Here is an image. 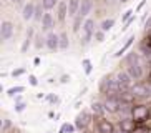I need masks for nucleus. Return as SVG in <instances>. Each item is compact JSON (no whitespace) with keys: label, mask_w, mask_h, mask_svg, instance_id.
<instances>
[{"label":"nucleus","mask_w":151,"mask_h":133,"mask_svg":"<svg viewBox=\"0 0 151 133\" xmlns=\"http://www.w3.org/2000/svg\"><path fill=\"white\" fill-rule=\"evenodd\" d=\"M133 40H134V37H129V38L126 40V43H124V47H123V48H120V50H118V53H115L116 57H120L121 53H123L124 50H126V48H128V47H129V45H131V42H133Z\"/></svg>","instance_id":"26"},{"label":"nucleus","mask_w":151,"mask_h":133,"mask_svg":"<svg viewBox=\"0 0 151 133\" xmlns=\"http://www.w3.org/2000/svg\"><path fill=\"white\" fill-rule=\"evenodd\" d=\"M33 45H35L37 50H40L42 47H45V45H47V38H43L42 35H37L35 37V43H33Z\"/></svg>","instance_id":"23"},{"label":"nucleus","mask_w":151,"mask_h":133,"mask_svg":"<svg viewBox=\"0 0 151 133\" xmlns=\"http://www.w3.org/2000/svg\"><path fill=\"white\" fill-rule=\"evenodd\" d=\"M96 126H98V132L100 133H113V125H111L108 120L100 118L96 121Z\"/></svg>","instance_id":"8"},{"label":"nucleus","mask_w":151,"mask_h":133,"mask_svg":"<svg viewBox=\"0 0 151 133\" xmlns=\"http://www.w3.org/2000/svg\"><path fill=\"white\" fill-rule=\"evenodd\" d=\"M128 73L131 78L134 80H139L143 77V70H141V63H138V65H129L128 66Z\"/></svg>","instance_id":"10"},{"label":"nucleus","mask_w":151,"mask_h":133,"mask_svg":"<svg viewBox=\"0 0 151 133\" xmlns=\"http://www.w3.org/2000/svg\"><path fill=\"white\" fill-rule=\"evenodd\" d=\"M28 80H30V85H33V87H35V85L38 83V82H37V78H35L33 75H30V77H28Z\"/></svg>","instance_id":"33"},{"label":"nucleus","mask_w":151,"mask_h":133,"mask_svg":"<svg viewBox=\"0 0 151 133\" xmlns=\"http://www.w3.org/2000/svg\"><path fill=\"white\" fill-rule=\"evenodd\" d=\"M133 133H151L150 130H134Z\"/></svg>","instance_id":"36"},{"label":"nucleus","mask_w":151,"mask_h":133,"mask_svg":"<svg viewBox=\"0 0 151 133\" xmlns=\"http://www.w3.org/2000/svg\"><path fill=\"white\" fill-rule=\"evenodd\" d=\"M95 40H96V42H103V40H105V32H103V30H96V32H95Z\"/></svg>","instance_id":"28"},{"label":"nucleus","mask_w":151,"mask_h":133,"mask_svg":"<svg viewBox=\"0 0 151 133\" xmlns=\"http://www.w3.org/2000/svg\"><path fill=\"white\" fill-rule=\"evenodd\" d=\"M110 4H111V5H115V0H110Z\"/></svg>","instance_id":"41"},{"label":"nucleus","mask_w":151,"mask_h":133,"mask_svg":"<svg viewBox=\"0 0 151 133\" xmlns=\"http://www.w3.org/2000/svg\"><path fill=\"white\" fill-rule=\"evenodd\" d=\"M91 110H93L95 115H103V111H106L105 110V103H100V102L91 103Z\"/></svg>","instance_id":"19"},{"label":"nucleus","mask_w":151,"mask_h":133,"mask_svg":"<svg viewBox=\"0 0 151 133\" xmlns=\"http://www.w3.org/2000/svg\"><path fill=\"white\" fill-rule=\"evenodd\" d=\"M121 108V102L118 97H108L106 102H105V110L106 111H111V113H115Z\"/></svg>","instance_id":"3"},{"label":"nucleus","mask_w":151,"mask_h":133,"mask_svg":"<svg viewBox=\"0 0 151 133\" xmlns=\"http://www.w3.org/2000/svg\"><path fill=\"white\" fill-rule=\"evenodd\" d=\"M68 47H70V40H68V35L63 32V33H60V48L67 50Z\"/></svg>","instance_id":"21"},{"label":"nucleus","mask_w":151,"mask_h":133,"mask_svg":"<svg viewBox=\"0 0 151 133\" xmlns=\"http://www.w3.org/2000/svg\"><path fill=\"white\" fill-rule=\"evenodd\" d=\"M150 93H151V88L148 85H143V83H138L131 88V95L133 97H146Z\"/></svg>","instance_id":"4"},{"label":"nucleus","mask_w":151,"mask_h":133,"mask_svg":"<svg viewBox=\"0 0 151 133\" xmlns=\"http://www.w3.org/2000/svg\"><path fill=\"white\" fill-rule=\"evenodd\" d=\"M131 17H133V10H126V12L123 13V20H124V23L128 22V20H129Z\"/></svg>","instance_id":"30"},{"label":"nucleus","mask_w":151,"mask_h":133,"mask_svg":"<svg viewBox=\"0 0 151 133\" xmlns=\"http://www.w3.org/2000/svg\"><path fill=\"white\" fill-rule=\"evenodd\" d=\"M120 2H121V4H128L129 0H120Z\"/></svg>","instance_id":"39"},{"label":"nucleus","mask_w":151,"mask_h":133,"mask_svg":"<svg viewBox=\"0 0 151 133\" xmlns=\"http://www.w3.org/2000/svg\"><path fill=\"white\" fill-rule=\"evenodd\" d=\"M83 35H95V20L93 18H86L83 23Z\"/></svg>","instance_id":"11"},{"label":"nucleus","mask_w":151,"mask_h":133,"mask_svg":"<svg viewBox=\"0 0 151 133\" xmlns=\"http://www.w3.org/2000/svg\"><path fill=\"white\" fill-rule=\"evenodd\" d=\"M47 47L52 52L60 48V35H57V33H48V37H47Z\"/></svg>","instance_id":"6"},{"label":"nucleus","mask_w":151,"mask_h":133,"mask_svg":"<svg viewBox=\"0 0 151 133\" xmlns=\"http://www.w3.org/2000/svg\"><path fill=\"white\" fill-rule=\"evenodd\" d=\"M10 133H20V132H18V130H12Z\"/></svg>","instance_id":"40"},{"label":"nucleus","mask_w":151,"mask_h":133,"mask_svg":"<svg viewBox=\"0 0 151 133\" xmlns=\"http://www.w3.org/2000/svg\"><path fill=\"white\" fill-rule=\"evenodd\" d=\"M88 123H90V113H88V111H81V113H78V116H76V121H75V126H76V128L83 130Z\"/></svg>","instance_id":"5"},{"label":"nucleus","mask_w":151,"mask_h":133,"mask_svg":"<svg viewBox=\"0 0 151 133\" xmlns=\"http://www.w3.org/2000/svg\"><path fill=\"white\" fill-rule=\"evenodd\" d=\"M148 115H150V110L145 105H136L131 108V116H133L134 121H143V120L148 118Z\"/></svg>","instance_id":"1"},{"label":"nucleus","mask_w":151,"mask_h":133,"mask_svg":"<svg viewBox=\"0 0 151 133\" xmlns=\"http://www.w3.org/2000/svg\"><path fill=\"white\" fill-rule=\"evenodd\" d=\"M81 15H76L75 17V27H73V30H78V28H80V23H81Z\"/></svg>","instance_id":"31"},{"label":"nucleus","mask_w":151,"mask_h":133,"mask_svg":"<svg viewBox=\"0 0 151 133\" xmlns=\"http://www.w3.org/2000/svg\"><path fill=\"white\" fill-rule=\"evenodd\" d=\"M113 25H115V20H113V18H106V20H103L101 22V30L108 32V30L113 28Z\"/></svg>","instance_id":"22"},{"label":"nucleus","mask_w":151,"mask_h":133,"mask_svg":"<svg viewBox=\"0 0 151 133\" xmlns=\"http://www.w3.org/2000/svg\"><path fill=\"white\" fill-rule=\"evenodd\" d=\"M42 7H43V5H37L35 7V15H33V18H35L37 22H42V18H43V15H45V13L42 12Z\"/></svg>","instance_id":"24"},{"label":"nucleus","mask_w":151,"mask_h":133,"mask_svg":"<svg viewBox=\"0 0 151 133\" xmlns=\"http://www.w3.org/2000/svg\"><path fill=\"white\" fill-rule=\"evenodd\" d=\"M83 65H85V72L90 73V72H91V62H90V60H83Z\"/></svg>","instance_id":"32"},{"label":"nucleus","mask_w":151,"mask_h":133,"mask_svg":"<svg viewBox=\"0 0 151 133\" xmlns=\"http://www.w3.org/2000/svg\"><path fill=\"white\" fill-rule=\"evenodd\" d=\"M80 5H81L80 0H68V15L76 17L78 15V10H80Z\"/></svg>","instance_id":"12"},{"label":"nucleus","mask_w":151,"mask_h":133,"mask_svg":"<svg viewBox=\"0 0 151 133\" xmlns=\"http://www.w3.org/2000/svg\"><path fill=\"white\" fill-rule=\"evenodd\" d=\"M111 83H113V78H111V77H103L101 83H100V90H101L103 93H108V92H110Z\"/></svg>","instance_id":"16"},{"label":"nucleus","mask_w":151,"mask_h":133,"mask_svg":"<svg viewBox=\"0 0 151 133\" xmlns=\"http://www.w3.org/2000/svg\"><path fill=\"white\" fill-rule=\"evenodd\" d=\"M23 90H25L23 87H14V88H9V92H7V93L12 97V95H15V93H20V92H23Z\"/></svg>","instance_id":"29"},{"label":"nucleus","mask_w":151,"mask_h":133,"mask_svg":"<svg viewBox=\"0 0 151 133\" xmlns=\"http://www.w3.org/2000/svg\"><path fill=\"white\" fill-rule=\"evenodd\" d=\"M145 28H146V30H151V17H150V20L145 23Z\"/></svg>","instance_id":"35"},{"label":"nucleus","mask_w":151,"mask_h":133,"mask_svg":"<svg viewBox=\"0 0 151 133\" xmlns=\"http://www.w3.org/2000/svg\"><path fill=\"white\" fill-rule=\"evenodd\" d=\"M23 73V70H17V72H14V75H22Z\"/></svg>","instance_id":"37"},{"label":"nucleus","mask_w":151,"mask_h":133,"mask_svg":"<svg viewBox=\"0 0 151 133\" xmlns=\"http://www.w3.org/2000/svg\"><path fill=\"white\" fill-rule=\"evenodd\" d=\"M58 0H42V5H43V9L50 10V9H53L55 5H57Z\"/></svg>","instance_id":"25"},{"label":"nucleus","mask_w":151,"mask_h":133,"mask_svg":"<svg viewBox=\"0 0 151 133\" xmlns=\"http://www.w3.org/2000/svg\"><path fill=\"white\" fill-rule=\"evenodd\" d=\"M131 77H129L128 72H120L118 75H116V83H118V87H120V93L124 92V90H128L129 87H131Z\"/></svg>","instance_id":"2"},{"label":"nucleus","mask_w":151,"mask_h":133,"mask_svg":"<svg viewBox=\"0 0 151 133\" xmlns=\"http://www.w3.org/2000/svg\"><path fill=\"white\" fill-rule=\"evenodd\" d=\"M32 37H33V28H28V32H27V38H25V42H23V45H22V53H25V52H27V48L30 47V43H32Z\"/></svg>","instance_id":"20"},{"label":"nucleus","mask_w":151,"mask_h":133,"mask_svg":"<svg viewBox=\"0 0 151 133\" xmlns=\"http://www.w3.org/2000/svg\"><path fill=\"white\" fill-rule=\"evenodd\" d=\"M14 33V25L10 22H2V27H0V35H2V40H9Z\"/></svg>","instance_id":"7"},{"label":"nucleus","mask_w":151,"mask_h":133,"mask_svg":"<svg viewBox=\"0 0 151 133\" xmlns=\"http://www.w3.org/2000/svg\"><path fill=\"white\" fill-rule=\"evenodd\" d=\"M138 63H141V60H139V55L138 53H134V52H131L126 57V65H138Z\"/></svg>","instance_id":"18"},{"label":"nucleus","mask_w":151,"mask_h":133,"mask_svg":"<svg viewBox=\"0 0 151 133\" xmlns=\"http://www.w3.org/2000/svg\"><path fill=\"white\" fill-rule=\"evenodd\" d=\"M12 2H14L15 5H18V4H20V2H22V0H12Z\"/></svg>","instance_id":"38"},{"label":"nucleus","mask_w":151,"mask_h":133,"mask_svg":"<svg viewBox=\"0 0 151 133\" xmlns=\"http://www.w3.org/2000/svg\"><path fill=\"white\" fill-rule=\"evenodd\" d=\"M52 27H53V17H52V13H45L43 18H42V28L43 30H52Z\"/></svg>","instance_id":"15"},{"label":"nucleus","mask_w":151,"mask_h":133,"mask_svg":"<svg viewBox=\"0 0 151 133\" xmlns=\"http://www.w3.org/2000/svg\"><path fill=\"white\" fill-rule=\"evenodd\" d=\"M67 13H68V4H65V2L58 4V20H60V22H63V20H65Z\"/></svg>","instance_id":"17"},{"label":"nucleus","mask_w":151,"mask_h":133,"mask_svg":"<svg viewBox=\"0 0 151 133\" xmlns=\"http://www.w3.org/2000/svg\"><path fill=\"white\" fill-rule=\"evenodd\" d=\"M67 82H70V75H63L62 77V83H67Z\"/></svg>","instance_id":"34"},{"label":"nucleus","mask_w":151,"mask_h":133,"mask_svg":"<svg viewBox=\"0 0 151 133\" xmlns=\"http://www.w3.org/2000/svg\"><path fill=\"white\" fill-rule=\"evenodd\" d=\"M35 7L37 5H33L32 2H28V4L23 7V10H22V18L23 20H30V18H33V15H35Z\"/></svg>","instance_id":"9"},{"label":"nucleus","mask_w":151,"mask_h":133,"mask_svg":"<svg viewBox=\"0 0 151 133\" xmlns=\"http://www.w3.org/2000/svg\"><path fill=\"white\" fill-rule=\"evenodd\" d=\"M25 108H27V103L25 102H17V105H15V111L17 113H22Z\"/></svg>","instance_id":"27"},{"label":"nucleus","mask_w":151,"mask_h":133,"mask_svg":"<svg viewBox=\"0 0 151 133\" xmlns=\"http://www.w3.org/2000/svg\"><path fill=\"white\" fill-rule=\"evenodd\" d=\"M91 7H93L91 0H81L80 10H78V15H81V17H86V15L90 13V10H91Z\"/></svg>","instance_id":"14"},{"label":"nucleus","mask_w":151,"mask_h":133,"mask_svg":"<svg viewBox=\"0 0 151 133\" xmlns=\"http://www.w3.org/2000/svg\"><path fill=\"white\" fill-rule=\"evenodd\" d=\"M120 128H121V132H124V133H131V132H134V120H129V118L121 120Z\"/></svg>","instance_id":"13"}]
</instances>
